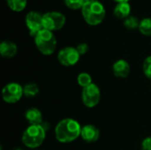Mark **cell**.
I'll list each match as a JSON object with an SVG mask.
<instances>
[{"mask_svg": "<svg viewBox=\"0 0 151 150\" xmlns=\"http://www.w3.org/2000/svg\"><path fill=\"white\" fill-rule=\"evenodd\" d=\"M81 127L77 120L70 118H64L55 127V137L60 143H71L81 136Z\"/></svg>", "mask_w": 151, "mask_h": 150, "instance_id": "obj_1", "label": "cell"}, {"mask_svg": "<svg viewBox=\"0 0 151 150\" xmlns=\"http://www.w3.org/2000/svg\"><path fill=\"white\" fill-rule=\"evenodd\" d=\"M81 13L84 20L90 26H96L103 22L105 17L104 6L96 0L86 1L82 9Z\"/></svg>", "mask_w": 151, "mask_h": 150, "instance_id": "obj_2", "label": "cell"}, {"mask_svg": "<svg viewBox=\"0 0 151 150\" xmlns=\"http://www.w3.org/2000/svg\"><path fill=\"white\" fill-rule=\"evenodd\" d=\"M46 138V129L43 125L27 126L22 133L21 141L25 147L28 149H37Z\"/></svg>", "mask_w": 151, "mask_h": 150, "instance_id": "obj_3", "label": "cell"}, {"mask_svg": "<svg viewBox=\"0 0 151 150\" xmlns=\"http://www.w3.org/2000/svg\"><path fill=\"white\" fill-rule=\"evenodd\" d=\"M34 38L37 50L42 55L50 56L55 52L58 42L51 31L43 28Z\"/></svg>", "mask_w": 151, "mask_h": 150, "instance_id": "obj_4", "label": "cell"}, {"mask_svg": "<svg viewBox=\"0 0 151 150\" xmlns=\"http://www.w3.org/2000/svg\"><path fill=\"white\" fill-rule=\"evenodd\" d=\"M101 100V90L96 83H91L81 91L82 103L88 109L95 108Z\"/></svg>", "mask_w": 151, "mask_h": 150, "instance_id": "obj_5", "label": "cell"}, {"mask_svg": "<svg viewBox=\"0 0 151 150\" xmlns=\"http://www.w3.org/2000/svg\"><path fill=\"white\" fill-rule=\"evenodd\" d=\"M23 95V87L17 82H10L2 89V98L4 103L9 104L18 103Z\"/></svg>", "mask_w": 151, "mask_h": 150, "instance_id": "obj_6", "label": "cell"}, {"mask_svg": "<svg viewBox=\"0 0 151 150\" xmlns=\"http://www.w3.org/2000/svg\"><path fill=\"white\" fill-rule=\"evenodd\" d=\"M43 27L51 32L61 29L65 24V17L58 11H50L42 15Z\"/></svg>", "mask_w": 151, "mask_h": 150, "instance_id": "obj_7", "label": "cell"}, {"mask_svg": "<svg viewBox=\"0 0 151 150\" xmlns=\"http://www.w3.org/2000/svg\"><path fill=\"white\" fill-rule=\"evenodd\" d=\"M81 58L76 48L73 47H65L61 49L58 53V60L63 66L71 67L75 65Z\"/></svg>", "mask_w": 151, "mask_h": 150, "instance_id": "obj_8", "label": "cell"}, {"mask_svg": "<svg viewBox=\"0 0 151 150\" xmlns=\"http://www.w3.org/2000/svg\"><path fill=\"white\" fill-rule=\"evenodd\" d=\"M26 26L29 31V34L33 37H35L41 30H42L43 27V20H42V15L38 13L37 11H29L26 15Z\"/></svg>", "mask_w": 151, "mask_h": 150, "instance_id": "obj_9", "label": "cell"}, {"mask_svg": "<svg viewBox=\"0 0 151 150\" xmlns=\"http://www.w3.org/2000/svg\"><path fill=\"white\" fill-rule=\"evenodd\" d=\"M81 137L87 143H94L99 140L100 131L96 126L88 124L81 127Z\"/></svg>", "mask_w": 151, "mask_h": 150, "instance_id": "obj_10", "label": "cell"}, {"mask_svg": "<svg viewBox=\"0 0 151 150\" xmlns=\"http://www.w3.org/2000/svg\"><path fill=\"white\" fill-rule=\"evenodd\" d=\"M130 72H131L130 65L125 59H119L112 65V72L118 78L125 79L128 77Z\"/></svg>", "mask_w": 151, "mask_h": 150, "instance_id": "obj_11", "label": "cell"}, {"mask_svg": "<svg viewBox=\"0 0 151 150\" xmlns=\"http://www.w3.org/2000/svg\"><path fill=\"white\" fill-rule=\"evenodd\" d=\"M18 52L17 45L11 41H3L0 43V55L4 58H12Z\"/></svg>", "mask_w": 151, "mask_h": 150, "instance_id": "obj_12", "label": "cell"}, {"mask_svg": "<svg viewBox=\"0 0 151 150\" xmlns=\"http://www.w3.org/2000/svg\"><path fill=\"white\" fill-rule=\"evenodd\" d=\"M25 118L29 123V126L42 125V114L41 111L35 107L29 108L26 111Z\"/></svg>", "mask_w": 151, "mask_h": 150, "instance_id": "obj_13", "label": "cell"}, {"mask_svg": "<svg viewBox=\"0 0 151 150\" xmlns=\"http://www.w3.org/2000/svg\"><path fill=\"white\" fill-rule=\"evenodd\" d=\"M131 11V6L128 3H119L114 8V15L119 19H126L129 17Z\"/></svg>", "mask_w": 151, "mask_h": 150, "instance_id": "obj_14", "label": "cell"}, {"mask_svg": "<svg viewBox=\"0 0 151 150\" xmlns=\"http://www.w3.org/2000/svg\"><path fill=\"white\" fill-rule=\"evenodd\" d=\"M40 92V88L35 83H27L23 86V93L27 97H35Z\"/></svg>", "mask_w": 151, "mask_h": 150, "instance_id": "obj_15", "label": "cell"}, {"mask_svg": "<svg viewBox=\"0 0 151 150\" xmlns=\"http://www.w3.org/2000/svg\"><path fill=\"white\" fill-rule=\"evenodd\" d=\"M139 31L142 34L146 36H151V18H145L140 21Z\"/></svg>", "mask_w": 151, "mask_h": 150, "instance_id": "obj_16", "label": "cell"}, {"mask_svg": "<svg viewBox=\"0 0 151 150\" xmlns=\"http://www.w3.org/2000/svg\"><path fill=\"white\" fill-rule=\"evenodd\" d=\"M8 6L14 11H21L27 6V0H6Z\"/></svg>", "mask_w": 151, "mask_h": 150, "instance_id": "obj_17", "label": "cell"}, {"mask_svg": "<svg viewBox=\"0 0 151 150\" xmlns=\"http://www.w3.org/2000/svg\"><path fill=\"white\" fill-rule=\"evenodd\" d=\"M77 82L79 84V86H81L82 88L88 87V85H90L92 82V77L89 73L88 72H81L78 76H77Z\"/></svg>", "mask_w": 151, "mask_h": 150, "instance_id": "obj_18", "label": "cell"}, {"mask_svg": "<svg viewBox=\"0 0 151 150\" xmlns=\"http://www.w3.org/2000/svg\"><path fill=\"white\" fill-rule=\"evenodd\" d=\"M124 25L127 29H135V28H139L140 21L136 17L129 16L126 19H124Z\"/></svg>", "mask_w": 151, "mask_h": 150, "instance_id": "obj_19", "label": "cell"}, {"mask_svg": "<svg viewBox=\"0 0 151 150\" xmlns=\"http://www.w3.org/2000/svg\"><path fill=\"white\" fill-rule=\"evenodd\" d=\"M85 2H86L85 0H65L66 6L73 10L82 9Z\"/></svg>", "mask_w": 151, "mask_h": 150, "instance_id": "obj_20", "label": "cell"}, {"mask_svg": "<svg viewBox=\"0 0 151 150\" xmlns=\"http://www.w3.org/2000/svg\"><path fill=\"white\" fill-rule=\"evenodd\" d=\"M142 71H143L144 75L148 79L151 80V56L147 57L144 59L143 64H142Z\"/></svg>", "mask_w": 151, "mask_h": 150, "instance_id": "obj_21", "label": "cell"}, {"mask_svg": "<svg viewBox=\"0 0 151 150\" xmlns=\"http://www.w3.org/2000/svg\"><path fill=\"white\" fill-rule=\"evenodd\" d=\"M76 50H78L79 54L81 56L82 55H85L88 51V45L85 42H82V43H80L77 47H76Z\"/></svg>", "mask_w": 151, "mask_h": 150, "instance_id": "obj_22", "label": "cell"}, {"mask_svg": "<svg viewBox=\"0 0 151 150\" xmlns=\"http://www.w3.org/2000/svg\"><path fill=\"white\" fill-rule=\"evenodd\" d=\"M141 148H142V150H151V136L146 137L142 141Z\"/></svg>", "mask_w": 151, "mask_h": 150, "instance_id": "obj_23", "label": "cell"}, {"mask_svg": "<svg viewBox=\"0 0 151 150\" xmlns=\"http://www.w3.org/2000/svg\"><path fill=\"white\" fill-rule=\"evenodd\" d=\"M114 1L118 2V4H119V3H128L130 0H114Z\"/></svg>", "mask_w": 151, "mask_h": 150, "instance_id": "obj_24", "label": "cell"}, {"mask_svg": "<svg viewBox=\"0 0 151 150\" xmlns=\"http://www.w3.org/2000/svg\"><path fill=\"white\" fill-rule=\"evenodd\" d=\"M14 150H22V149H15Z\"/></svg>", "mask_w": 151, "mask_h": 150, "instance_id": "obj_25", "label": "cell"}, {"mask_svg": "<svg viewBox=\"0 0 151 150\" xmlns=\"http://www.w3.org/2000/svg\"><path fill=\"white\" fill-rule=\"evenodd\" d=\"M85 1H92V0H85Z\"/></svg>", "mask_w": 151, "mask_h": 150, "instance_id": "obj_26", "label": "cell"}]
</instances>
